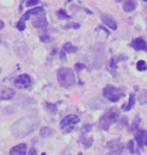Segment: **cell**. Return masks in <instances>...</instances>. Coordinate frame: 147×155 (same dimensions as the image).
Returning a JSON list of instances; mask_svg holds the SVG:
<instances>
[{
    "label": "cell",
    "instance_id": "cell-1",
    "mask_svg": "<svg viewBox=\"0 0 147 155\" xmlns=\"http://www.w3.org/2000/svg\"><path fill=\"white\" fill-rule=\"evenodd\" d=\"M38 124L39 120L35 116L24 117L11 126V133L17 138L26 137L38 127Z\"/></svg>",
    "mask_w": 147,
    "mask_h": 155
},
{
    "label": "cell",
    "instance_id": "cell-2",
    "mask_svg": "<svg viewBox=\"0 0 147 155\" xmlns=\"http://www.w3.org/2000/svg\"><path fill=\"white\" fill-rule=\"evenodd\" d=\"M58 82L62 87L65 89H71L76 83V78L73 73V71L68 68H61L58 71L57 74Z\"/></svg>",
    "mask_w": 147,
    "mask_h": 155
},
{
    "label": "cell",
    "instance_id": "cell-3",
    "mask_svg": "<svg viewBox=\"0 0 147 155\" xmlns=\"http://www.w3.org/2000/svg\"><path fill=\"white\" fill-rule=\"evenodd\" d=\"M119 115H120V112H119V110L117 108H111V109L107 111V112L105 113V115L100 119L99 127L102 130L107 131L111 124L115 123L118 120Z\"/></svg>",
    "mask_w": 147,
    "mask_h": 155
},
{
    "label": "cell",
    "instance_id": "cell-4",
    "mask_svg": "<svg viewBox=\"0 0 147 155\" xmlns=\"http://www.w3.org/2000/svg\"><path fill=\"white\" fill-rule=\"evenodd\" d=\"M124 92L113 86H107L103 90V96L111 102H118L122 97H124Z\"/></svg>",
    "mask_w": 147,
    "mask_h": 155
},
{
    "label": "cell",
    "instance_id": "cell-5",
    "mask_svg": "<svg viewBox=\"0 0 147 155\" xmlns=\"http://www.w3.org/2000/svg\"><path fill=\"white\" fill-rule=\"evenodd\" d=\"M80 122V118L76 115H68L65 116L61 122V127L62 133H70L72 130L74 129V127Z\"/></svg>",
    "mask_w": 147,
    "mask_h": 155
},
{
    "label": "cell",
    "instance_id": "cell-6",
    "mask_svg": "<svg viewBox=\"0 0 147 155\" xmlns=\"http://www.w3.org/2000/svg\"><path fill=\"white\" fill-rule=\"evenodd\" d=\"M31 84H32V81H31V78L28 75H21L14 80L15 87L19 89H28L31 86Z\"/></svg>",
    "mask_w": 147,
    "mask_h": 155
},
{
    "label": "cell",
    "instance_id": "cell-7",
    "mask_svg": "<svg viewBox=\"0 0 147 155\" xmlns=\"http://www.w3.org/2000/svg\"><path fill=\"white\" fill-rule=\"evenodd\" d=\"M107 147L110 149V153H113V154H120L122 153V151L124 150V145L120 143V141H119L118 139L110 141L107 144Z\"/></svg>",
    "mask_w": 147,
    "mask_h": 155
},
{
    "label": "cell",
    "instance_id": "cell-8",
    "mask_svg": "<svg viewBox=\"0 0 147 155\" xmlns=\"http://www.w3.org/2000/svg\"><path fill=\"white\" fill-rule=\"evenodd\" d=\"M135 139H136L137 144H138V146L140 148H142L144 145L147 146V131H145V130H141V131H139L136 134Z\"/></svg>",
    "mask_w": 147,
    "mask_h": 155
},
{
    "label": "cell",
    "instance_id": "cell-9",
    "mask_svg": "<svg viewBox=\"0 0 147 155\" xmlns=\"http://www.w3.org/2000/svg\"><path fill=\"white\" fill-rule=\"evenodd\" d=\"M45 10H43V7H37V8H33V9H30V10H27L22 17H21V21H25L27 20L28 18L31 16V15H37V14H40V13H43Z\"/></svg>",
    "mask_w": 147,
    "mask_h": 155
},
{
    "label": "cell",
    "instance_id": "cell-10",
    "mask_svg": "<svg viewBox=\"0 0 147 155\" xmlns=\"http://www.w3.org/2000/svg\"><path fill=\"white\" fill-rule=\"evenodd\" d=\"M131 46L136 49V51H143V49H146L147 48V43L144 39L142 38H136L134 39L132 42H131Z\"/></svg>",
    "mask_w": 147,
    "mask_h": 155
},
{
    "label": "cell",
    "instance_id": "cell-11",
    "mask_svg": "<svg viewBox=\"0 0 147 155\" xmlns=\"http://www.w3.org/2000/svg\"><path fill=\"white\" fill-rule=\"evenodd\" d=\"M15 91L12 89H5L3 91L0 92V101H6V100H10L14 97Z\"/></svg>",
    "mask_w": 147,
    "mask_h": 155
},
{
    "label": "cell",
    "instance_id": "cell-12",
    "mask_svg": "<svg viewBox=\"0 0 147 155\" xmlns=\"http://www.w3.org/2000/svg\"><path fill=\"white\" fill-rule=\"evenodd\" d=\"M102 21L104 22L105 25H107L109 28L115 30L117 28V23L116 21H115L113 18L111 16H109V15H103L102 16Z\"/></svg>",
    "mask_w": 147,
    "mask_h": 155
},
{
    "label": "cell",
    "instance_id": "cell-13",
    "mask_svg": "<svg viewBox=\"0 0 147 155\" xmlns=\"http://www.w3.org/2000/svg\"><path fill=\"white\" fill-rule=\"evenodd\" d=\"M10 153L11 155H23L26 153V145L25 144H19L17 146L13 147L12 149L10 150Z\"/></svg>",
    "mask_w": 147,
    "mask_h": 155
},
{
    "label": "cell",
    "instance_id": "cell-14",
    "mask_svg": "<svg viewBox=\"0 0 147 155\" xmlns=\"http://www.w3.org/2000/svg\"><path fill=\"white\" fill-rule=\"evenodd\" d=\"M32 24L34 27H37V28H39V27H45V26H48V20L45 19V15H42V17L34 19L32 21Z\"/></svg>",
    "mask_w": 147,
    "mask_h": 155
},
{
    "label": "cell",
    "instance_id": "cell-15",
    "mask_svg": "<svg viewBox=\"0 0 147 155\" xmlns=\"http://www.w3.org/2000/svg\"><path fill=\"white\" fill-rule=\"evenodd\" d=\"M136 6H137V3L134 1V0H127V1L124 3L123 9L125 12H131L136 8Z\"/></svg>",
    "mask_w": 147,
    "mask_h": 155
},
{
    "label": "cell",
    "instance_id": "cell-16",
    "mask_svg": "<svg viewBox=\"0 0 147 155\" xmlns=\"http://www.w3.org/2000/svg\"><path fill=\"white\" fill-rule=\"evenodd\" d=\"M39 134L43 138H48V137H51V136L54 135L55 131L52 128H49V127H42L39 131Z\"/></svg>",
    "mask_w": 147,
    "mask_h": 155
},
{
    "label": "cell",
    "instance_id": "cell-17",
    "mask_svg": "<svg viewBox=\"0 0 147 155\" xmlns=\"http://www.w3.org/2000/svg\"><path fill=\"white\" fill-rule=\"evenodd\" d=\"M62 49L65 51V52H68V54H72V52L74 54V52H77L78 48L74 46L71 42H65L62 46Z\"/></svg>",
    "mask_w": 147,
    "mask_h": 155
},
{
    "label": "cell",
    "instance_id": "cell-18",
    "mask_svg": "<svg viewBox=\"0 0 147 155\" xmlns=\"http://www.w3.org/2000/svg\"><path fill=\"white\" fill-rule=\"evenodd\" d=\"M138 101L141 105H145L147 103V91L142 90L138 94Z\"/></svg>",
    "mask_w": 147,
    "mask_h": 155
},
{
    "label": "cell",
    "instance_id": "cell-19",
    "mask_svg": "<svg viewBox=\"0 0 147 155\" xmlns=\"http://www.w3.org/2000/svg\"><path fill=\"white\" fill-rule=\"evenodd\" d=\"M80 142L84 145V146H85V148H90L93 144V138L91 137L89 139H87V138L84 137V136H82V137L80 138Z\"/></svg>",
    "mask_w": 147,
    "mask_h": 155
},
{
    "label": "cell",
    "instance_id": "cell-20",
    "mask_svg": "<svg viewBox=\"0 0 147 155\" xmlns=\"http://www.w3.org/2000/svg\"><path fill=\"white\" fill-rule=\"evenodd\" d=\"M134 104H135V96L134 94H131L130 95V98H129V102H128V105L125 108H123L124 111H129L132 109V107L134 106Z\"/></svg>",
    "mask_w": 147,
    "mask_h": 155
},
{
    "label": "cell",
    "instance_id": "cell-21",
    "mask_svg": "<svg viewBox=\"0 0 147 155\" xmlns=\"http://www.w3.org/2000/svg\"><path fill=\"white\" fill-rule=\"evenodd\" d=\"M136 67H137V70L140 71V72L146 71V69H147V64H146V63L144 61H139L138 63H137Z\"/></svg>",
    "mask_w": 147,
    "mask_h": 155
},
{
    "label": "cell",
    "instance_id": "cell-22",
    "mask_svg": "<svg viewBox=\"0 0 147 155\" xmlns=\"http://www.w3.org/2000/svg\"><path fill=\"white\" fill-rule=\"evenodd\" d=\"M58 16L61 18V19H68V18H70V16L67 14V12H65V10H64V9H61V10L58 11Z\"/></svg>",
    "mask_w": 147,
    "mask_h": 155
},
{
    "label": "cell",
    "instance_id": "cell-23",
    "mask_svg": "<svg viewBox=\"0 0 147 155\" xmlns=\"http://www.w3.org/2000/svg\"><path fill=\"white\" fill-rule=\"evenodd\" d=\"M46 109L48 111H51V113H55L57 112V106L54 104H49V103H45Z\"/></svg>",
    "mask_w": 147,
    "mask_h": 155
},
{
    "label": "cell",
    "instance_id": "cell-24",
    "mask_svg": "<svg viewBox=\"0 0 147 155\" xmlns=\"http://www.w3.org/2000/svg\"><path fill=\"white\" fill-rule=\"evenodd\" d=\"M16 27L18 28V30H20V31H22V30L25 29V23H24L23 21L19 20V21H18V22H17V24H16Z\"/></svg>",
    "mask_w": 147,
    "mask_h": 155
},
{
    "label": "cell",
    "instance_id": "cell-25",
    "mask_svg": "<svg viewBox=\"0 0 147 155\" xmlns=\"http://www.w3.org/2000/svg\"><path fill=\"white\" fill-rule=\"evenodd\" d=\"M90 131H92V125H90V124H86V125L83 126V128H82L83 133H87V132H90Z\"/></svg>",
    "mask_w": 147,
    "mask_h": 155
},
{
    "label": "cell",
    "instance_id": "cell-26",
    "mask_svg": "<svg viewBox=\"0 0 147 155\" xmlns=\"http://www.w3.org/2000/svg\"><path fill=\"white\" fill-rule=\"evenodd\" d=\"M80 24H78V23H70V24H67V25L65 26V29H68V28H71V27H73V28L75 29H78V28H80Z\"/></svg>",
    "mask_w": 147,
    "mask_h": 155
},
{
    "label": "cell",
    "instance_id": "cell-27",
    "mask_svg": "<svg viewBox=\"0 0 147 155\" xmlns=\"http://www.w3.org/2000/svg\"><path fill=\"white\" fill-rule=\"evenodd\" d=\"M38 3V0H28L26 2V6L27 7H31V6H34Z\"/></svg>",
    "mask_w": 147,
    "mask_h": 155
},
{
    "label": "cell",
    "instance_id": "cell-28",
    "mask_svg": "<svg viewBox=\"0 0 147 155\" xmlns=\"http://www.w3.org/2000/svg\"><path fill=\"white\" fill-rule=\"evenodd\" d=\"M128 149L131 153H134L135 151H134V142L133 141H129V143H128Z\"/></svg>",
    "mask_w": 147,
    "mask_h": 155
},
{
    "label": "cell",
    "instance_id": "cell-29",
    "mask_svg": "<svg viewBox=\"0 0 147 155\" xmlns=\"http://www.w3.org/2000/svg\"><path fill=\"white\" fill-rule=\"evenodd\" d=\"M40 40H42V42H48L51 40V38L48 35H42V36H40Z\"/></svg>",
    "mask_w": 147,
    "mask_h": 155
},
{
    "label": "cell",
    "instance_id": "cell-30",
    "mask_svg": "<svg viewBox=\"0 0 147 155\" xmlns=\"http://www.w3.org/2000/svg\"><path fill=\"white\" fill-rule=\"evenodd\" d=\"M83 69H85V64H76V70L78 71V72L82 71Z\"/></svg>",
    "mask_w": 147,
    "mask_h": 155
},
{
    "label": "cell",
    "instance_id": "cell-31",
    "mask_svg": "<svg viewBox=\"0 0 147 155\" xmlns=\"http://www.w3.org/2000/svg\"><path fill=\"white\" fill-rule=\"evenodd\" d=\"M110 66H111V68H112V69H116L117 63H116V61H115V58H112V60H111Z\"/></svg>",
    "mask_w": 147,
    "mask_h": 155
},
{
    "label": "cell",
    "instance_id": "cell-32",
    "mask_svg": "<svg viewBox=\"0 0 147 155\" xmlns=\"http://www.w3.org/2000/svg\"><path fill=\"white\" fill-rule=\"evenodd\" d=\"M138 121H139V119L137 118V119L134 121V123H133V127H132V129L133 130H136L137 128H138Z\"/></svg>",
    "mask_w": 147,
    "mask_h": 155
},
{
    "label": "cell",
    "instance_id": "cell-33",
    "mask_svg": "<svg viewBox=\"0 0 147 155\" xmlns=\"http://www.w3.org/2000/svg\"><path fill=\"white\" fill-rule=\"evenodd\" d=\"M29 154L30 155H36L37 153H36V151H35V149H34V148H31L30 151H29Z\"/></svg>",
    "mask_w": 147,
    "mask_h": 155
},
{
    "label": "cell",
    "instance_id": "cell-34",
    "mask_svg": "<svg viewBox=\"0 0 147 155\" xmlns=\"http://www.w3.org/2000/svg\"><path fill=\"white\" fill-rule=\"evenodd\" d=\"M61 60H65V51L62 49V54H61Z\"/></svg>",
    "mask_w": 147,
    "mask_h": 155
},
{
    "label": "cell",
    "instance_id": "cell-35",
    "mask_svg": "<svg viewBox=\"0 0 147 155\" xmlns=\"http://www.w3.org/2000/svg\"><path fill=\"white\" fill-rule=\"evenodd\" d=\"M3 27H4V22H3V21L0 20V29H2Z\"/></svg>",
    "mask_w": 147,
    "mask_h": 155
},
{
    "label": "cell",
    "instance_id": "cell-36",
    "mask_svg": "<svg viewBox=\"0 0 147 155\" xmlns=\"http://www.w3.org/2000/svg\"><path fill=\"white\" fill-rule=\"evenodd\" d=\"M116 1H117V2H122L123 0H116Z\"/></svg>",
    "mask_w": 147,
    "mask_h": 155
},
{
    "label": "cell",
    "instance_id": "cell-37",
    "mask_svg": "<svg viewBox=\"0 0 147 155\" xmlns=\"http://www.w3.org/2000/svg\"><path fill=\"white\" fill-rule=\"evenodd\" d=\"M0 73H1V69H0Z\"/></svg>",
    "mask_w": 147,
    "mask_h": 155
},
{
    "label": "cell",
    "instance_id": "cell-38",
    "mask_svg": "<svg viewBox=\"0 0 147 155\" xmlns=\"http://www.w3.org/2000/svg\"><path fill=\"white\" fill-rule=\"evenodd\" d=\"M144 1H147V0H144Z\"/></svg>",
    "mask_w": 147,
    "mask_h": 155
}]
</instances>
